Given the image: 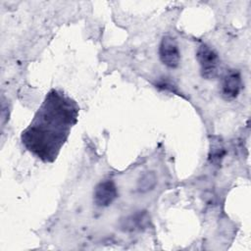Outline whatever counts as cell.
<instances>
[{
    "label": "cell",
    "instance_id": "obj_1",
    "mask_svg": "<svg viewBox=\"0 0 251 251\" xmlns=\"http://www.w3.org/2000/svg\"><path fill=\"white\" fill-rule=\"evenodd\" d=\"M78 110L75 101L51 89L30 125L22 132L23 144L43 162H53L77 121Z\"/></svg>",
    "mask_w": 251,
    "mask_h": 251
},
{
    "label": "cell",
    "instance_id": "obj_3",
    "mask_svg": "<svg viewBox=\"0 0 251 251\" xmlns=\"http://www.w3.org/2000/svg\"><path fill=\"white\" fill-rule=\"evenodd\" d=\"M159 58L163 65L170 69H176L180 62V52L177 42L170 35L161 39L159 45Z\"/></svg>",
    "mask_w": 251,
    "mask_h": 251
},
{
    "label": "cell",
    "instance_id": "obj_2",
    "mask_svg": "<svg viewBox=\"0 0 251 251\" xmlns=\"http://www.w3.org/2000/svg\"><path fill=\"white\" fill-rule=\"evenodd\" d=\"M197 61L200 65L201 75L206 79H214L218 75L220 58L214 48L207 44H201L196 53Z\"/></svg>",
    "mask_w": 251,
    "mask_h": 251
},
{
    "label": "cell",
    "instance_id": "obj_6",
    "mask_svg": "<svg viewBox=\"0 0 251 251\" xmlns=\"http://www.w3.org/2000/svg\"><path fill=\"white\" fill-rule=\"evenodd\" d=\"M146 216H147L146 213H141V212L131 215L126 219L125 226H123L126 227V229H128V228L134 229L136 227H139L146 223V220H147Z\"/></svg>",
    "mask_w": 251,
    "mask_h": 251
},
{
    "label": "cell",
    "instance_id": "obj_5",
    "mask_svg": "<svg viewBox=\"0 0 251 251\" xmlns=\"http://www.w3.org/2000/svg\"><path fill=\"white\" fill-rule=\"evenodd\" d=\"M118 197V190L112 179L100 181L94 188L93 202L98 207H108Z\"/></svg>",
    "mask_w": 251,
    "mask_h": 251
},
{
    "label": "cell",
    "instance_id": "obj_8",
    "mask_svg": "<svg viewBox=\"0 0 251 251\" xmlns=\"http://www.w3.org/2000/svg\"><path fill=\"white\" fill-rule=\"evenodd\" d=\"M225 154V151H224V148L220 145V144H217V145H213L212 148H211V152H210V155H209V158L212 162H215L216 160L219 161L220 158H223Z\"/></svg>",
    "mask_w": 251,
    "mask_h": 251
},
{
    "label": "cell",
    "instance_id": "obj_7",
    "mask_svg": "<svg viewBox=\"0 0 251 251\" xmlns=\"http://www.w3.org/2000/svg\"><path fill=\"white\" fill-rule=\"evenodd\" d=\"M156 184V176L153 172L146 173L138 181V190L141 192L152 189Z\"/></svg>",
    "mask_w": 251,
    "mask_h": 251
},
{
    "label": "cell",
    "instance_id": "obj_4",
    "mask_svg": "<svg viewBox=\"0 0 251 251\" xmlns=\"http://www.w3.org/2000/svg\"><path fill=\"white\" fill-rule=\"evenodd\" d=\"M242 87L241 75L238 70H228L222 79L221 95L225 101H232L239 95Z\"/></svg>",
    "mask_w": 251,
    "mask_h": 251
}]
</instances>
